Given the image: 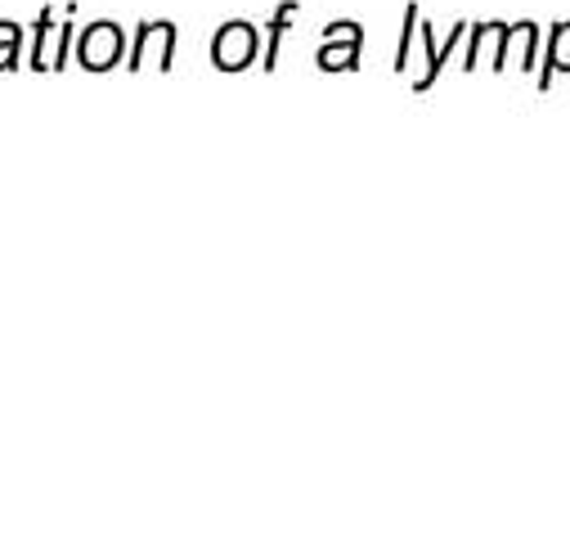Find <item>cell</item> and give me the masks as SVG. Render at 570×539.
Listing matches in <instances>:
<instances>
[{"mask_svg": "<svg viewBox=\"0 0 570 539\" xmlns=\"http://www.w3.org/2000/svg\"><path fill=\"white\" fill-rule=\"evenodd\" d=\"M261 59V32L247 19H229L212 37V68L216 72H247Z\"/></svg>", "mask_w": 570, "mask_h": 539, "instance_id": "cell-1", "label": "cell"}, {"mask_svg": "<svg viewBox=\"0 0 570 539\" xmlns=\"http://www.w3.org/2000/svg\"><path fill=\"white\" fill-rule=\"evenodd\" d=\"M77 63L86 72H112L117 63H126V32H121V23H112V19L86 23L81 37H77Z\"/></svg>", "mask_w": 570, "mask_h": 539, "instance_id": "cell-2", "label": "cell"}, {"mask_svg": "<svg viewBox=\"0 0 570 539\" xmlns=\"http://www.w3.org/2000/svg\"><path fill=\"white\" fill-rule=\"evenodd\" d=\"M176 41H180V32H176V23H167V19L139 23V28H135V41H130V55H126V68H130V72H145V63H149V55H154V68H158V72H171V68H176Z\"/></svg>", "mask_w": 570, "mask_h": 539, "instance_id": "cell-3", "label": "cell"}, {"mask_svg": "<svg viewBox=\"0 0 570 539\" xmlns=\"http://www.w3.org/2000/svg\"><path fill=\"white\" fill-rule=\"evenodd\" d=\"M468 37V23H454V32H450V41H436V32H432V23H422L417 19V41H422V55H426V68H422V77H413V90L417 95H426L436 81H441V68H445V59L454 55V46Z\"/></svg>", "mask_w": 570, "mask_h": 539, "instance_id": "cell-4", "label": "cell"}, {"mask_svg": "<svg viewBox=\"0 0 570 539\" xmlns=\"http://www.w3.org/2000/svg\"><path fill=\"white\" fill-rule=\"evenodd\" d=\"M360 50H364L360 37H333V41H324L315 50V68L320 72H355L360 68Z\"/></svg>", "mask_w": 570, "mask_h": 539, "instance_id": "cell-5", "label": "cell"}, {"mask_svg": "<svg viewBox=\"0 0 570 539\" xmlns=\"http://www.w3.org/2000/svg\"><path fill=\"white\" fill-rule=\"evenodd\" d=\"M297 14H302L297 0H283V6L274 10L269 28H265V55H261V68H265V72H274V68H278V46H283V37H288V28H293V19H297Z\"/></svg>", "mask_w": 570, "mask_h": 539, "instance_id": "cell-6", "label": "cell"}, {"mask_svg": "<svg viewBox=\"0 0 570 539\" xmlns=\"http://www.w3.org/2000/svg\"><path fill=\"white\" fill-rule=\"evenodd\" d=\"M552 72H570V23H552L548 28V59L539 68V90L552 86Z\"/></svg>", "mask_w": 570, "mask_h": 539, "instance_id": "cell-7", "label": "cell"}, {"mask_svg": "<svg viewBox=\"0 0 570 539\" xmlns=\"http://www.w3.org/2000/svg\"><path fill=\"white\" fill-rule=\"evenodd\" d=\"M50 37H55V6H46V10L37 14V28H32V59H28V68L41 72V77L50 72V59H46Z\"/></svg>", "mask_w": 570, "mask_h": 539, "instance_id": "cell-8", "label": "cell"}, {"mask_svg": "<svg viewBox=\"0 0 570 539\" xmlns=\"http://www.w3.org/2000/svg\"><path fill=\"white\" fill-rule=\"evenodd\" d=\"M23 23L0 19V72H19V55H23Z\"/></svg>", "mask_w": 570, "mask_h": 539, "instance_id": "cell-9", "label": "cell"}, {"mask_svg": "<svg viewBox=\"0 0 570 539\" xmlns=\"http://www.w3.org/2000/svg\"><path fill=\"white\" fill-rule=\"evenodd\" d=\"M417 19H422V10L409 0V6H404V28H400V46H395V63H391L400 77L409 72V59H413V46H417V41H413V37H417Z\"/></svg>", "mask_w": 570, "mask_h": 539, "instance_id": "cell-10", "label": "cell"}, {"mask_svg": "<svg viewBox=\"0 0 570 539\" xmlns=\"http://www.w3.org/2000/svg\"><path fill=\"white\" fill-rule=\"evenodd\" d=\"M494 28H499V23H472V28H468V37H472V41H468L463 72H476V68H481V55H485V46L494 41Z\"/></svg>", "mask_w": 570, "mask_h": 539, "instance_id": "cell-11", "label": "cell"}, {"mask_svg": "<svg viewBox=\"0 0 570 539\" xmlns=\"http://www.w3.org/2000/svg\"><path fill=\"white\" fill-rule=\"evenodd\" d=\"M77 10V6H72ZM72 10H68V19L59 23V32H55V55H50V72H63L68 68V59H72V41H77V28H72Z\"/></svg>", "mask_w": 570, "mask_h": 539, "instance_id": "cell-12", "label": "cell"}]
</instances>
